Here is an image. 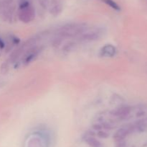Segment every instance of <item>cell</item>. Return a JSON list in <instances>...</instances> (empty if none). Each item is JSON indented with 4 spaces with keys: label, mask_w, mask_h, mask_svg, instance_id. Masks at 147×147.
I'll list each match as a JSON object with an SVG mask.
<instances>
[{
    "label": "cell",
    "mask_w": 147,
    "mask_h": 147,
    "mask_svg": "<svg viewBox=\"0 0 147 147\" xmlns=\"http://www.w3.org/2000/svg\"><path fill=\"white\" fill-rule=\"evenodd\" d=\"M43 49H44V47L42 45H40H40H35V46L30 48L22 56V64L25 66L30 64L32 61H34L38 57L39 55L41 53Z\"/></svg>",
    "instance_id": "cell-4"
},
{
    "label": "cell",
    "mask_w": 147,
    "mask_h": 147,
    "mask_svg": "<svg viewBox=\"0 0 147 147\" xmlns=\"http://www.w3.org/2000/svg\"><path fill=\"white\" fill-rule=\"evenodd\" d=\"M131 112V108L129 106H123L121 108L113 110L111 112V115L113 117L119 118V119H124L130 115Z\"/></svg>",
    "instance_id": "cell-7"
},
{
    "label": "cell",
    "mask_w": 147,
    "mask_h": 147,
    "mask_svg": "<svg viewBox=\"0 0 147 147\" xmlns=\"http://www.w3.org/2000/svg\"><path fill=\"white\" fill-rule=\"evenodd\" d=\"M116 147H126V142L125 140L116 142Z\"/></svg>",
    "instance_id": "cell-17"
},
{
    "label": "cell",
    "mask_w": 147,
    "mask_h": 147,
    "mask_svg": "<svg viewBox=\"0 0 147 147\" xmlns=\"http://www.w3.org/2000/svg\"><path fill=\"white\" fill-rule=\"evenodd\" d=\"M85 141L90 147H103L102 143L94 136L85 137Z\"/></svg>",
    "instance_id": "cell-9"
},
{
    "label": "cell",
    "mask_w": 147,
    "mask_h": 147,
    "mask_svg": "<svg viewBox=\"0 0 147 147\" xmlns=\"http://www.w3.org/2000/svg\"><path fill=\"white\" fill-rule=\"evenodd\" d=\"M101 125L102 126H103V129L107 130V131L108 130H109V131H111V130L114 128V127H113V125H112V124L109 123V122H101Z\"/></svg>",
    "instance_id": "cell-15"
},
{
    "label": "cell",
    "mask_w": 147,
    "mask_h": 147,
    "mask_svg": "<svg viewBox=\"0 0 147 147\" xmlns=\"http://www.w3.org/2000/svg\"><path fill=\"white\" fill-rule=\"evenodd\" d=\"M92 128L93 130L96 131H99L103 130V126H102L101 123H95L92 125Z\"/></svg>",
    "instance_id": "cell-16"
},
{
    "label": "cell",
    "mask_w": 147,
    "mask_h": 147,
    "mask_svg": "<svg viewBox=\"0 0 147 147\" xmlns=\"http://www.w3.org/2000/svg\"><path fill=\"white\" fill-rule=\"evenodd\" d=\"M62 10H63V6L61 3L59 2L57 0H55V2L52 1L50 8V14H53V16H57L61 13Z\"/></svg>",
    "instance_id": "cell-8"
},
{
    "label": "cell",
    "mask_w": 147,
    "mask_h": 147,
    "mask_svg": "<svg viewBox=\"0 0 147 147\" xmlns=\"http://www.w3.org/2000/svg\"><path fill=\"white\" fill-rule=\"evenodd\" d=\"M134 132H136L134 123L127 124V125H124V126L119 128V129L113 134V140L116 141V143L121 141H123L129 134L133 133Z\"/></svg>",
    "instance_id": "cell-6"
},
{
    "label": "cell",
    "mask_w": 147,
    "mask_h": 147,
    "mask_svg": "<svg viewBox=\"0 0 147 147\" xmlns=\"http://www.w3.org/2000/svg\"><path fill=\"white\" fill-rule=\"evenodd\" d=\"M102 55L106 56V57H111L115 55L116 48L111 45H107L102 48Z\"/></svg>",
    "instance_id": "cell-11"
},
{
    "label": "cell",
    "mask_w": 147,
    "mask_h": 147,
    "mask_svg": "<svg viewBox=\"0 0 147 147\" xmlns=\"http://www.w3.org/2000/svg\"><path fill=\"white\" fill-rule=\"evenodd\" d=\"M134 125L136 132H144L147 131V121L145 120H139L134 122Z\"/></svg>",
    "instance_id": "cell-10"
},
{
    "label": "cell",
    "mask_w": 147,
    "mask_h": 147,
    "mask_svg": "<svg viewBox=\"0 0 147 147\" xmlns=\"http://www.w3.org/2000/svg\"><path fill=\"white\" fill-rule=\"evenodd\" d=\"M4 46H5V44H4V41H3L1 39H0V48H3Z\"/></svg>",
    "instance_id": "cell-18"
},
{
    "label": "cell",
    "mask_w": 147,
    "mask_h": 147,
    "mask_svg": "<svg viewBox=\"0 0 147 147\" xmlns=\"http://www.w3.org/2000/svg\"><path fill=\"white\" fill-rule=\"evenodd\" d=\"M100 1H102L103 3L107 4L108 6L111 7V8L113 9L114 10H116V11H119V10H121L120 6H119L116 1H113V0H100Z\"/></svg>",
    "instance_id": "cell-13"
},
{
    "label": "cell",
    "mask_w": 147,
    "mask_h": 147,
    "mask_svg": "<svg viewBox=\"0 0 147 147\" xmlns=\"http://www.w3.org/2000/svg\"><path fill=\"white\" fill-rule=\"evenodd\" d=\"M76 46V43L73 41H69L67 42L66 43H65L64 45L62 47V50L63 52H65V53H68V52L72 51L73 50H74Z\"/></svg>",
    "instance_id": "cell-12"
},
{
    "label": "cell",
    "mask_w": 147,
    "mask_h": 147,
    "mask_svg": "<svg viewBox=\"0 0 147 147\" xmlns=\"http://www.w3.org/2000/svg\"><path fill=\"white\" fill-rule=\"evenodd\" d=\"M47 32H45V33H39V34L35 35L33 37H30V38L27 39L26 41H24L22 44L20 45V46H18L17 48H16L14 51L11 53V54L10 55L9 57V61L11 63H14L16 61L18 60L24 54L27 50H28L30 48H32V46L37 45V42L40 41V40H42L43 37L45 35H47Z\"/></svg>",
    "instance_id": "cell-2"
},
{
    "label": "cell",
    "mask_w": 147,
    "mask_h": 147,
    "mask_svg": "<svg viewBox=\"0 0 147 147\" xmlns=\"http://www.w3.org/2000/svg\"><path fill=\"white\" fill-rule=\"evenodd\" d=\"M88 30L87 26L84 23H70L59 28L56 35L60 36L63 39L77 37Z\"/></svg>",
    "instance_id": "cell-1"
},
{
    "label": "cell",
    "mask_w": 147,
    "mask_h": 147,
    "mask_svg": "<svg viewBox=\"0 0 147 147\" xmlns=\"http://www.w3.org/2000/svg\"><path fill=\"white\" fill-rule=\"evenodd\" d=\"M96 135H97L100 138H107L109 137V134L106 131H103V130L98 131L97 133H96Z\"/></svg>",
    "instance_id": "cell-14"
},
{
    "label": "cell",
    "mask_w": 147,
    "mask_h": 147,
    "mask_svg": "<svg viewBox=\"0 0 147 147\" xmlns=\"http://www.w3.org/2000/svg\"><path fill=\"white\" fill-rule=\"evenodd\" d=\"M102 31L100 29L86 30L85 33L77 37V40L80 43H89L97 40L101 37Z\"/></svg>",
    "instance_id": "cell-5"
},
{
    "label": "cell",
    "mask_w": 147,
    "mask_h": 147,
    "mask_svg": "<svg viewBox=\"0 0 147 147\" xmlns=\"http://www.w3.org/2000/svg\"><path fill=\"white\" fill-rule=\"evenodd\" d=\"M19 20L24 23H29L35 17L34 9L28 0H21L18 11Z\"/></svg>",
    "instance_id": "cell-3"
}]
</instances>
